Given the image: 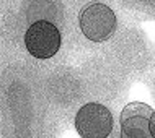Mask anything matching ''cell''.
<instances>
[{
    "instance_id": "obj_1",
    "label": "cell",
    "mask_w": 155,
    "mask_h": 138,
    "mask_svg": "<svg viewBox=\"0 0 155 138\" xmlns=\"http://www.w3.org/2000/svg\"><path fill=\"white\" fill-rule=\"evenodd\" d=\"M80 29L90 41H106L116 29L114 11L104 3H90L80 13Z\"/></svg>"
},
{
    "instance_id": "obj_2",
    "label": "cell",
    "mask_w": 155,
    "mask_h": 138,
    "mask_svg": "<svg viewBox=\"0 0 155 138\" xmlns=\"http://www.w3.org/2000/svg\"><path fill=\"white\" fill-rule=\"evenodd\" d=\"M75 128L82 138H106L113 130V115L103 104L88 102L75 115Z\"/></svg>"
},
{
    "instance_id": "obj_3",
    "label": "cell",
    "mask_w": 155,
    "mask_h": 138,
    "mask_svg": "<svg viewBox=\"0 0 155 138\" xmlns=\"http://www.w3.org/2000/svg\"><path fill=\"white\" fill-rule=\"evenodd\" d=\"M28 52L36 58H51L61 47V33L51 21L39 20L28 28L25 34Z\"/></svg>"
},
{
    "instance_id": "obj_4",
    "label": "cell",
    "mask_w": 155,
    "mask_h": 138,
    "mask_svg": "<svg viewBox=\"0 0 155 138\" xmlns=\"http://www.w3.org/2000/svg\"><path fill=\"white\" fill-rule=\"evenodd\" d=\"M153 111L145 102H131L119 117L121 138H155L152 132Z\"/></svg>"
},
{
    "instance_id": "obj_5",
    "label": "cell",
    "mask_w": 155,
    "mask_h": 138,
    "mask_svg": "<svg viewBox=\"0 0 155 138\" xmlns=\"http://www.w3.org/2000/svg\"><path fill=\"white\" fill-rule=\"evenodd\" d=\"M152 132H153V136H155V112H153V119H152Z\"/></svg>"
}]
</instances>
